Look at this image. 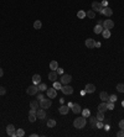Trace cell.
<instances>
[{"mask_svg": "<svg viewBox=\"0 0 124 137\" xmlns=\"http://www.w3.org/2000/svg\"><path fill=\"white\" fill-rule=\"evenodd\" d=\"M87 117H84V116H82V117H77L75 121H73V126L76 127V128H83L84 126H86V124H87V120H86Z\"/></svg>", "mask_w": 124, "mask_h": 137, "instance_id": "6da1fadb", "label": "cell"}, {"mask_svg": "<svg viewBox=\"0 0 124 137\" xmlns=\"http://www.w3.org/2000/svg\"><path fill=\"white\" fill-rule=\"evenodd\" d=\"M26 91H27L29 95H36L40 90H39V86H37V85H36V84H32V85L29 86Z\"/></svg>", "mask_w": 124, "mask_h": 137, "instance_id": "7a4b0ae2", "label": "cell"}, {"mask_svg": "<svg viewBox=\"0 0 124 137\" xmlns=\"http://www.w3.org/2000/svg\"><path fill=\"white\" fill-rule=\"evenodd\" d=\"M61 91L65 95H70V94H72V93H73V88H72V86H70L68 84H66V85H62Z\"/></svg>", "mask_w": 124, "mask_h": 137, "instance_id": "3957f363", "label": "cell"}, {"mask_svg": "<svg viewBox=\"0 0 124 137\" xmlns=\"http://www.w3.org/2000/svg\"><path fill=\"white\" fill-rule=\"evenodd\" d=\"M92 9H93V11H98V12L102 14L103 5H102V3H99V1H93L92 3Z\"/></svg>", "mask_w": 124, "mask_h": 137, "instance_id": "277c9868", "label": "cell"}, {"mask_svg": "<svg viewBox=\"0 0 124 137\" xmlns=\"http://www.w3.org/2000/svg\"><path fill=\"white\" fill-rule=\"evenodd\" d=\"M51 100L50 99H45L43 98L42 100H40V107H42V109H48V107L51 106Z\"/></svg>", "mask_w": 124, "mask_h": 137, "instance_id": "5b68a950", "label": "cell"}, {"mask_svg": "<svg viewBox=\"0 0 124 137\" xmlns=\"http://www.w3.org/2000/svg\"><path fill=\"white\" fill-rule=\"evenodd\" d=\"M6 133H8L10 137L16 136V128L14 127V125H8V127H6Z\"/></svg>", "mask_w": 124, "mask_h": 137, "instance_id": "8992f818", "label": "cell"}, {"mask_svg": "<svg viewBox=\"0 0 124 137\" xmlns=\"http://www.w3.org/2000/svg\"><path fill=\"white\" fill-rule=\"evenodd\" d=\"M72 80V77L70 74H62V78H61V84L62 85H66V84H70Z\"/></svg>", "mask_w": 124, "mask_h": 137, "instance_id": "52a82bcc", "label": "cell"}, {"mask_svg": "<svg viewBox=\"0 0 124 137\" xmlns=\"http://www.w3.org/2000/svg\"><path fill=\"white\" fill-rule=\"evenodd\" d=\"M36 117L37 119H40V120H43V119H46V111H45V109H39L37 111H36Z\"/></svg>", "mask_w": 124, "mask_h": 137, "instance_id": "ba28073f", "label": "cell"}, {"mask_svg": "<svg viewBox=\"0 0 124 137\" xmlns=\"http://www.w3.org/2000/svg\"><path fill=\"white\" fill-rule=\"evenodd\" d=\"M103 27L106 28V30H112V28L114 27V22L112 20H104L103 21Z\"/></svg>", "mask_w": 124, "mask_h": 137, "instance_id": "9c48e42d", "label": "cell"}, {"mask_svg": "<svg viewBox=\"0 0 124 137\" xmlns=\"http://www.w3.org/2000/svg\"><path fill=\"white\" fill-rule=\"evenodd\" d=\"M46 91H47V96H48L50 99H53V98L57 96V90H56L55 88H50V89H47Z\"/></svg>", "mask_w": 124, "mask_h": 137, "instance_id": "30bf717a", "label": "cell"}, {"mask_svg": "<svg viewBox=\"0 0 124 137\" xmlns=\"http://www.w3.org/2000/svg\"><path fill=\"white\" fill-rule=\"evenodd\" d=\"M86 47L93 49L94 47H96V41H94L93 38H87V40H86Z\"/></svg>", "mask_w": 124, "mask_h": 137, "instance_id": "8fae6325", "label": "cell"}, {"mask_svg": "<svg viewBox=\"0 0 124 137\" xmlns=\"http://www.w3.org/2000/svg\"><path fill=\"white\" fill-rule=\"evenodd\" d=\"M102 14H103V15H106L107 17H109V16H112L113 10H112L111 8H108V6H106V8H103V10H102Z\"/></svg>", "mask_w": 124, "mask_h": 137, "instance_id": "7c38bea8", "label": "cell"}, {"mask_svg": "<svg viewBox=\"0 0 124 137\" xmlns=\"http://www.w3.org/2000/svg\"><path fill=\"white\" fill-rule=\"evenodd\" d=\"M84 89H86V91L88 93V94H92V93L96 91V85H93V84H87Z\"/></svg>", "mask_w": 124, "mask_h": 137, "instance_id": "4fadbf2b", "label": "cell"}, {"mask_svg": "<svg viewBox=\"0 0 124 137\" xmlns=\"http://www.w3.org/2000/svg\"><path fill=\"white\" fill-rule=\"evenodd\" d=\"M58 111H60L61 115H67L70 111V107H68V105H62L60 109H58Z\"/></svg>", "mask_w": 124, "mask_h": 137, "instance_id": "5bb4252c", "label": "cell"}, {"mask_svg": "<svg viewBox=\"0 0 124 137\" xmlns=\"http://www.w3.org/2000/svg\"><path fill=\"white\" fill-rule=\"evenodd\" d=\"M57 72L56 70H51L50 73H48V79L51 82H56V79H57Z\"/></svg>", "mask_w": 124, "mask_h": 137, "instance_id": "9a60e30c", "label": "cell"}, {"mask_svg": "<svg viewBox=\"0 0 124 137\" xmlns=\"http://www.w3.org/2000/svg\"><path fill=\"white\" fill-rule=\"evenodd\" d=\"M108 110V107H107V103L106 101H102L99 105H98V111H102V112H104Z\"/></svg>", "mask_w": 124, "mask_h": 137, "instance_id": "2e32d148", "label": "cell"}, {"mask_svg": "<svg viewBox=\"0 0 124 137\" xmlns=\"http://www.w3.org/2000/svg\"><path fill=\"white\" fill-rule=\"evenodd\" d=\"M32 83L36 84V85L41 83V77H40V74H34V75H32Z\"/></svg>", "mask_w": 124, "mask_h": 137, "instance_id": "e0dca14e", "label": "cell"}, {"mask_svg": "<svg viewBox=\"0 0 124 137\" xmlns=\"http://www.w3.org/2000/svg\"><path fill=\"white\" fill-rule=\"evenodd\" d=\"M104 30V27L103 26H102V25H96V26H94V33H97V35H99V33H102V31H103Z\"/></svg>", "mask_w": 124, "mask_h": 137, "instance_id": "ac0fdd59", "label": "cell"}, {"mask_svg": "<svg viewBox=\"0 0 124 137\" xmlns=\"http://www.w3.org/2000/svg\"><path fill=\"white\" fill-rule=\"evenodd\" d=\"M72 111H73L75 114H79L82 111V109H81V106H79L78 104H73L72 105Z\"/></svg>", "mask_w": 124, "mask_h": 137, "instance_id": "d6986e66", "label": "cell"}, {"mask_svg": "<svg viewBox=\"0 0 124 137\" xmlns=\"http://www.w3.org/2000/svg\"><path fill=\"white\" fill-rule=\"evenodd\" d=\"M99 98H100V100H102V101H108V98H109V95L107 94L106 91H102L100 94H99Z\"/></svg>", "mask_w": 124, "mask_h": 137, "instance_id": "ffe728a7", "label": "cell"}, {"mask_svg": "<svg viewBox=\"0 0 124 137\" xmlns=\"http://www.w3.org/2000/svg\"><path fill=\"white\" fill-rule=\"evenodd\" d=\"M41 27H42V22L40 20H36L34 22V28H35V30H40Z\"/></svg>", "mask_w": 124, "mask_h": 137, "instance_id": "44dd1931", "label": "cell"}, {"mask_svg": "<svg viewBox=\"0 0 124 137\" xmlns=\"http://www.w3.org/2000/svg\"><path fill=\"white\" fill-rule=\"evenodd\" d=\"M39 106H40L39 100H32V101L30 103V107H32V109H37Z\"/></svg>", "mask_w": 124, "mask_h": 137, "instance_id": "7402d4cb", "label": "cell"}, {"mask_svg": "<svg viewBox=\"0 0 124 137\" xmlns=\"http://www.w3.org/2000/svg\"><path fill=\"white\" fill-rule=\"evenodd\" d=\"M102 36H103L104 38H109L111 37V30H106L104 28V30L102 31Z\"/></svg>", "mask_w": 124, "mask_h": 137, "instance_id": "603a6c76", "label": "cell"}, {"mask_svg": "<svg viewBox=\"0 0 124 137\" xmlns=\"http://www.w3.org/2000/svg\"><path fill=\"white\" fill-rule=\"evenodd\" d=\"M50 68H51V70H56L58 68V63L56 61H52V62L50 63Z\"/></svg>", "mask_w": 124, "mask_h": 137, "instance_id": "cb8c5ba5", "label": "cell"}, {"mask_svg": "<svg viewBox=\"0 0 124 137\" xmlns=\"http://www.w3.org/2000/svg\"><path fill=\"white\" fill-rule=\"evenodd\" d=\"M37 86H39V90H40V91L47 90V85H46L45 83H40V84H37Z\"/></svg>", "mask_w": 124, "mask_h": 137, "instance_id": "d4e9b609", "label": "cell"}, {"mask_svg": "<svg viewBox=\"0 0 124 137\" xmlns=\"http://www.w3.org/2000/svg\"><path fill=\"white\" fill-rule=\"evenodd\" d=\"M86 16L89 17V19H94V16H96V12H94L93 10H89V11L86 12Z\"/></svg>", "mask_w": 124, "mask_h": 137, "instance_id": "484cf974", "label": "cell"}, {"mask_svg": "<svg viewBox=\"0 0 124 137\" xmlns=\"http://www.w3.org/2000/svg\"><path fill=\"white\" fill-rule=\"evenodd\" d=\"M53 88H55L56 90H61V88H62L61 82H53Z\"/></svg>", "mask_w": 124, "mask_h": 137, "instance_id": "4316f807", "label": "cell"}, {"mask_svg": "<svg viewBox=\"0 0 124 137\" xmlns=\"http://www.w3.org/2000/svg\"><path fill=\"white\" fill-rule=\"evenodd\" d=\"M96 117L98 119V121H103V120H104V112L98 111V114H97V116H96Z\"/></svg>", "mask_w": 124, "mask_h": 137, "instance_id": "83f0119b", "label": "cell"}, {"mask_svg": "<svg viewBox=\"0 0 124 137\" xmlns=\"http://www.w3.org/2000/svg\"><path fill=\"white\" fill-rule=\"evenodd\" d=\"M89 115H91V111H89L88 109H83V110H82V116L89 117Z\"/></svg>", "mask_w": 124, "mask_h": 137, "instance_id": "f1b7e54d", "label": "cell"}, {"mask_svg": "<svg viewBox=\"0 0 124 137\" xmlns=\"http://www.w3.org/2000/svg\"><path fill=\"white\" fill-rule=\"evenodd\" d=\"M89 122H91V126H93V127H96V125H97V122H98V119H97V117H91Z\"/></svg>", "mask_w": 124, "mask_h": 137, "instance_id": "f546056e", "label": "cell"}, {"mask_svg": "<svg viewBox=\"0 0 124 137\" xmlns=\"http://www.w3.org/2000/svg\"><path fill=\"white\" fill-rule=\"evenodd\" d=\"M24 135H25V131H24L23 128H18V130H16V136H18V137H23Z\"/></svg>", "mask_w": 124, "mask_h": 137, "instance_id": "4dcf8cb0", "label": "cell"}, {"mask_svg": "<svg viewBox=\"0 0 124 137\" xmlns=\"http://www.w3.org/2000/svg\"><path fill=\"white\" fill-rule=\"evenodd\" d=\"M47 126H48V127H51V128L55 127V126H56V121H55V120H52V119L48 120V121H47Z\"/></svg>", "mask_w": 124, "mask_h": 137, "instance_id": "1f68e13d", "label": "cell"}, {"mask_svg": "<svg viewBox=\"0 0 124 137\" xmlns=\"http://www.w3.org/2000/svg\"><path fill=\"white\" fill-rule=\"evenodd\" d=\"M77 17H78V19H83V17H86V12H84L83 10H79V11L77 12Z\"/></svg>", "mask_w": 124, "mask_h": 137, "instance_id": "d6a6232c", "label": "cell"}, {"mask_svg": "<svg viewBox=\"0 0 124 137\" xmlns=\"http://www.w3.org/2000/svg\"><path fill=\"white\" fill-rule=\"evenodd\" d=\"M108 101H111V103H115V101H117V95H115V94H112L111 96L108 98Z\"/></svg>", "mask_w": 124, "mask_h": 137, "instance_id": "836d02e7", "label": "cell"}, {"mask_svg": "<svg viewBox=\"0 0 124 137\" xmlns=\"http://www.w3.org/2000/svg\"><path fill=\"white\" fill-rule=\"evenodd\" d=\"M117 90H118L119 93H124V84H118L117 85Z\"/></svg>", "mask_w": 124, "mask_h": 137, "instance_id": "e575fe53", "label": "cell"}, {"mask_svg": "<svg viewBox=\"0 0 124 137\" xmlns=\"http://www.w3.org/2000/svg\"><path fill=\"white\" fill-rule=\"evenodd\" d=\"M36 120H37V117H36V115H32V114H30V115H29V121H30V122H35Z\"/></svg>", "mask_w": 124, "mask_h": 137, "instance_id": "d590c367", "label": "cell"}, {"mask_svg": "<svg viewBox=\"0 0 124 137\" xmlns=\"http://www.w3.org/2000/svg\"><path fill=\"white\" fill-rule=\"evenodd\" d=\"M107 107H108V110H113L114 109V103H107Z\"/></svg>", "mask_w": 124, "mask_h": 137, "instance_id": "8d00e7d4", "label": "cell"}, {"mask_svg": "<svg viewBox=\"0 0 124 137\" xmlns=\"http://www.w3.org/2000/svg\"><path fill=\"white\" fill-rule=\"evenodd\" d=\"M97 128H103L104 127V124H103V121H98L97 122V125H96Z\"/></svg>", "mask_w": 124, "mask_h": 137, "instance_id": "74e56055", "label": "cell"}, {"mask_svg": "<svg viewBox=\"0 0 124 137\" xmlns=\"http://www.w3.org/2000/svg\"><path fill=\"white\" fill-rule=\"evenodd\" d=\"M5 93H6V89L3 88V86H0V95H4Z\"/></svg>", "mask_w": 124, "mask_h": 137, "instance_id": "f35d334b", "label": "cell"}, {"mask_svg": "<svg viewBox=\"0 0 124 137\" xmlns=\"http://www.w3.org/2000/svg\"><path fill=\"white\" fill-rule=\"evenodd\" d=\"M117 136L118 137H124V130H120V131L117 133Z\"/></svg>", "mask_w": 124, "mask_h": 137, "instance_id": "ab89813d", "label": "cell"}, {"mask_svg": "<svg viewBox=\"0 0 124 137\" xmlns=\"http://www.w3.org/2000/svg\"><path fill=\"white\" fill-rule=\"evenodd\" d=\"M56 72H57V74H61V75L63 74V69H62V68H57Z\"/></svg>", "mask_w": 124, "mask_h": 137, "instance_id": "60d3db41", "label": "cell"}, {"mask_svg": "<svg viewBox=\"0 0 124 137\" xmlns=\"http://www.w3.org/2000/svg\"><path fill=\"white\" fill-rule=\"evenodd\" d=\"M119 127H120L122 130H124V120H122V121L119 122Z\"/></svg>", "mask_w": 124, "mask_h": 137, "instance_id": "b9f144b4", "label": "cell"}, {"mask_svg": "<svg viewBox=\"0 0 124 137\" xmlns=\"http://www.w3.org/2000/svg\"><path fill=\"white\" fill-rule=\"evenodd\" d=\"M36 111H37V109H30V114H32V115H36Z\"/></svg>", "mask_w": 124, "mask_h": 137, "instance_id": "7bdbcfd3", "label": "cell"}, {"mask_svg": "<svg viewBox=\"0 0 124 137\" xmlns=\"http://www.w3.org/2000/svg\"><path fill=\"white\" fill-rule=\"evenodd\" d=\"M36 95H37V100H42V99H43V95H42V94H36Z\"/></svg>", "mask_w": 124, "mask_h": 137, "instance_id": "ee69618b", "label": "cell"}, {"mask_svg": "<svg viewBox=\"0 0 124 137\" xmlns=\"http://www.w3.org/2000/svg\"><path fill=\"white\" fill-rule=\"evenodd\" d=\"M102 5H103V8H106V6H108V3L106 0H103V1H102Z\"/></svg>", "mask_w": 124, "mask_h": 137, "instance_id": "f6af8a7d", "label": "cell"}, {"mask_svg": "<svg viewBox=\"0 0 124 137\" xmlns=\"http://www.w3.org/2000/svg\"><path fill=\"white\" fill-rule=\"evenodd\" d=\"M106 131H109V130H111V127H109V125H104V127H103Z\"/></svg>", "mask_w": 124, "mask_h": 137, "instance_id": "bcb514c9", "label": "cell"}, {"mask_svg": "<svg viewBox=\"0 0 124 137\" xmlns=\"http://www.w3.org/2000/svg\"><path fill=\"white\" fill-rule=\"evenodd\" d=\"M102 45H100V42H96V48H99Z\"/></svg>", "mask_w": 124, "mask_h": 137, "instance_id": "7dc6e473", "label": "cell"}, {"mask_svg": "<svg viewBox=\"0 0 124 137\" xmlns=\"http://www.w3.org/2000/svg\"><path fill=\"white\" fill-rule=\"evenodd\" d=\"M4 75V70H3V68H0V77H3Z\"/></svg>", "mask_w": 124, "mask_h": 137, "instance_id": "c3c4849f", "label": "cell"}, {"mask_svg": "<svg viewBox=\"0 0 124 137\" xmlns=\"http://www.w3.org/2000/svg\"><path fill=\"white\" fill-rule=\"evenodd\" d=\"M84 94H87V91H86V89H84V90H82V91H81V95H82V96H83V95H84Z\"/></svg>", "mask_w": 124, "mask_h": 137, "instance_id": "681fc988", "label": "cell"}, {"mask_svg": "<svg viewBox=\"0 0 124 137\" xmlns=\"http://www.w3.org/2000/svg\"><path fill=\"white\" fill-rule=\"evenodd\" d=\"M97 25H102V26H103V21H100V20H99L98 22H97Z\"/></svg>", "mask_w": 124, "mask_h": 137, "instance_id": "f907efd6", "label": "cell"}, {"mask_svg": "<svg viewBox=\"0 0 124 137\" xmlns=\"http://www.w3.org/2000/svg\"><path fill=\"white\" fill-rule=\"evenodd\" d=\"M31 137H37V133H31Z\"/></svg>", "mask_w": 124, "mask_h": 137, "instance_id": "816d5d0a", "label": "cell"}, {"mask_svg": "<svg viewBox=\"0 0 124 137\" xmlns=\"http://www.w3.org/2000/svg\"><path fill=\"white\" fill-rule=\"evenodd\" d=\"M122 105H123V107H124V101H123V103H122Z\"/></svg>", "mask_w": 124, "mask_h": 137, "instance_id": "f5cc1de1", "label": "cell"}]
</instances>
